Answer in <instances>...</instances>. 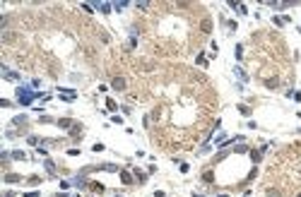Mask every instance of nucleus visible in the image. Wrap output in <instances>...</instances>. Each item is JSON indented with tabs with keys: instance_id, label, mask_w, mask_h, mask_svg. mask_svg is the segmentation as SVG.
Instances as JSON below:
<instances>
[{
	"instance_id": "f257e3e1",
	"label": "nucleus",
	"mask_w": 301,
	"mask_h": 197,
	"mask_svg": "<svg viewBox=\"0 0 301 197\" xmlns=\"http://www.w3.org/2000/svg\"><path fill=\"white\" fill-rule=\"evenodd\" d=\"M34 98H36V94H34L31 87H17V101L22 103V106H29Z\"/></svg>"
},
{
	"instance_id": "f03ea898",
	"label": "nucleus",
	"mask_w": 301,
	"mask_h": 197,
	"mask_svg": "<svg viewBox=\"0 0 301 197\" xmlns=\"http://www.w3.org/2000/svg\"><path fill=\"white\" fill-rule=\"evenodd\" d=\"M58 96L65 98V101H75V98H77V91H73V89H58Z\"/></svg>"
},
{
	"instance_id": "7ed1b4c3",
	"label": "nucleus",
	"mask_w": 301,
	"mask_h": 197,
	"mask_svg": "<svg viewBox=\"0 0 301 197\" xmlns=\"http://www.w3.org/2000/svg\"><path fill=\"white\" fill-rule=\"evenodd\" d=\"M111 87H113L116 91H123L125 89V80H123V77H113V80H111Z\"/></svg>"
},
{
	"instance_id": "20e7f679",
	"label": "nucleus",
	"mask_w": 301,
	"mask_h": 197,
	"mask_svg": "<svg viewBox=\"0 0 301 197\" xmlns=\"http://www.w3.org/2000/svg\"><path fill=\"white\" fill-rule=\"evenodd\" d=\"M2 77H5V80H10V82H15V80H19V75H17V72H12V70H7V67H5V65H2Z\"/></svg>"
},
{
	"instance_id": "39448f33",
	"label": "nucleus",
	"mask_w": 301,
	"mask_h": 197,
	"mask_svg": "<svg viewBox=\"0 0 301 197\" xmlns=\"http://www.w3.org/2000/svg\"><path fill=\"white\" fill-rule=\"evenodd\" d=\"M44 166H46V173H48V176H55V163L51 161V159H44Z\"/></svg>"
},
{
	"instance_id": "423d86ee",
	"label": "nucleus",
	"mask_w": 301,
	"mask_h": 197,
	"mask_svg": "<svg viewBox=\"0 0 301 197\" xmlns=\"http://www.w3.org/2000/svg\"><path fill=\"white\" fill-rule=\"evenodd\" d=\"M19 180L22 178H19L17 173H7V176H5V183H10V185H15V183H19Z\"/></svg>"
},
{
	"instance_id": "0eeeda50",
	"label": "nucleus",
	"mask_w": 301,
	"mask_h": 197,
	"mask_svg": "<svg viewBox=\"0 0 301 197\" xmlns=\"http://www.w3.org/2000/svg\"><path fill=\"white\" fill-rule=\"evenodd\" d=\"M111 5H113V2H96V7H99L104 15H109V12H111Z\"/></svg>"
},
{
	"instance_id": "6e6552de",
	"label": "nucleus",
	"mask_w": 301,
	"mask_h": 197,
	"mask_svg": "<svg viewBox=\"0 0 301 197\" xmlns=\"http://www.w3.org/2000/svg\"><path fill=\"white\" fill-rule=\"evenodd\" d=\"M55 123H58L60 127H65V130H68V127H73V120H70V118H60V120H55Z\"/></svg>"
},
{
	"instance_id": "1a4fd4ad",
	"label": "nucleus",
	"mask_w": 301,
	"mask_h": 197,
	"mask_svg": "<svg viewBox=\"0 0 301 197\" xmlns=\"http://www.w3.org/2000/svg\"><path fill=\"white\" fill-rule=\"evenodd\" d=\"M12 159L22 161V159H27V154H24V152H19V149H15V152H12Z\"/></svg>"
},
{
	"instance_id": "9d476101",
	"label": "nucleus",
	"mask_w": 301,
	"mask_h": 197,
	"mask_svg": "<svg viewBox=\"0 0 301 197\" xmlns=\"http://www.w3.org/2000/svg\"><path fill=\"white\" fill-rule=\"evenodd\" d=\"M120 180H123L125 185H128V183H133V178H130V173H128V171H123V173H120Z\"/></svg>"
},
{
	"instance_id": "9b49d317",
	"label": "nucleus",
	"mask_w": 301,
	"mask_h": 197,
	"mask_svg": "<svg viewBox=\"0 0 301 197\" xmlns=\"http://www.w3.org/2000/svg\"><path fill=\"white\" fill-rule=\"evenodd\" d=\"M125 5H130L128 0H118V2H113V7H116V10H123Z\"/></svg>"
},
{
	"instance_id": "f8f14e48",
	"label": "nucleus",
	"mask_w": 301,
	"mask_h": 197,
	"mask_svg": "<svg viewBox=\"0 0 301 197\" xmlns=\"http://www.w3.org/2000/svg\"><path fill=\"white\" fill-rule=\"evenodd\" d=\"M12 123H15V125H24V123H27V116H17Z\"/></svg>"
},
{
	"instance_id": "ddd939ff",
	"label": "nucleus",
	"mask_w": 301,
	"mask_h": 197,
	"mask_svg": "<svg viewBox=\"0 0 301 197\" xmlns=\"http://www.w3.org/2000/svg\"><path fill=\"white\" fill-rule=\"evenodd\" d=\"M234 72H236V75H238V77H241V80H243V82H248V77H246V72L241 70V67H234Z\"/></svg>"
},
{
	"instance_id": "4468645a",
	"label": "nucleus",
	"mask_w": 301,
	"mask_h": 197,
	"mask_svg": "<svg viewBox=\"0 0 301 197\" xmlns=\"http://www.w3.org/2000/svg\"><path fill=\"white\" fill-rule=\"evenodd\" d=\"M210 29H212V22H210V19H205V22H202V31H210Z\"/></svg>"
},
{
	"instance_id": "2eb2a0df",
	"label": "nucleus",
	"mask_w": 301,
	"mask_h": 197,
	"mask_svg": "<svg viewBox=\"0 0 301 197\" xmlns=\"http://www.w3.org/2000/svg\"><path fill=\"white\" fill-rule=\"evenodd\" d=\"M202 180H205V183H212V180H214V176H212L210 171H207V173H205V176H202Z\"/></svg>"
},
{
	"instance_id": "dca6fc26",
	"label": "nucleus",
	"mask_w": 301,
	"mask_h": 197,
	"mask_svg": "<svg viewBox=\"0 0 301 197\" xmlns=\"http://www.w3.org/2000/svg\"><path fill=\"white\" fill-rule=\"evenodd\" d=\"M251 156H253V161H256V163L260 161V152H256V149H253V152H251Z\"/></svg>"
},
{
	"instance_id": "f3484780",
	"label": "nucleus",
	"mask_w": 301,
	"mask_h": 197,
	"mask_svg": "<svg viewBox=\"0 0 301 197\" xmlns=\"http://www.w3.org/2000/svg\"><path fill=\"white\" fill-rule=\"evenodd\" d=\"M265 84H267V87H270V89H275V87H277V80H267V82H265Z\"/></svg>"
},
{
	"instance_id": "a211bd4d",
	"label": "nucleus",
	"mask_w": 301,
	"mask_h": 197,
	"mask_svg": "<svg viewBox=\"0 0 301 197\" xmlns=\"http://www.w3.org/2000/svg\"><path fill=\"white\" fill-rule=\"evenodd\" d=\"M39 183H41V178H36V176H34V178H29V185H39Z\"/></svg>"
},
{
	"instance_id": "6ab92c4d",
	"label": "nucleus",
	"mask_w": 301,
	"mask_h": 197,
	"mask_svg": "<svg viewBox=\"0 0 301 197\" xmlns=\"http://www.w3.org/2000/svg\"><path fill=\"white\" fill-rule=\"evenodd\" d=\"M267 195L270 197H280V190H267Z\"/></svg>"
},
{
	"instance_id": "aec40b11",
	"label": "nucleus",
	"mask_w": 301,
	"mask_h": 197,
	"mask_svg": "<svg viewBox=\"0 0 301 197\" xmlns=\"http://www.w3.org/2000/svg\"><path fill=\"white\" fill-rule=\"evenodd\" d=\"M296 197H301V195H296Z\"/></svg>"
},
{
	"instance_id": "412c9836",
	"label": "nucleus",
	"mask_w": 301,
	"mask_h": 197,
	"mask_svg": "<svg viewBox=\"0 0 301 197\" xmlns=\"http://www.w3.org/2000/svg\"><path fill=\"white\" fill-rule=\"evenodd\" d=\"M116 197H120V195H116Z\"/></svg>"
}]
</instances>
